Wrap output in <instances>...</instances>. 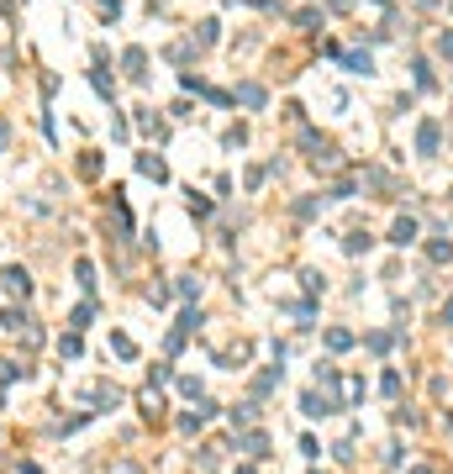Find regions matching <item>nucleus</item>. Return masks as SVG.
Wrapping results in <instances>:
<instances>
[{
  "label": "nucleus",
  "mask_w": 453,
  "mask_h": 474,
  "mask_svg": "<svg viewBox=\"0 0 453 474\" xmlns=\"http://www.w3.org/2000/svg\"><path fill=\"white\" fill-rule=\"evenodd\" d=\"M437 143H443V127H437V121H422V127H417V153H437Z\"/></svg>",
  "instance_id": "obj_1"
},
{
  "label": "nucleus",
  "mask_w": 453,
  "mask_h": 474,
  "mask_svg": "<svg viewBox=\"0 0 453 474\" xmlns=\"http://www.w3.org/2000/svg\"><path fill=\"white\" fill-rule=\"evenodd\" d=\"M0 279H6V290H11V295H32V274H26L21 264H11Z\"/></svg>",
  "instance_id": "obj_2"
},
{
  "label": "nucleus",
  "mask_w": 453,
  "mask_h": 474,
  "mask_svg": "<svg viewBox=\"0 0 453 474\" xmlns=\"http://www.w3.org/2000/svg\"><path fill=\"white\" fill-rule=\"evenodd\" d=\"M390 242H395V248H411V242H417V222H411V216H401V222L390 227Z\"/></svg>",
  "instance_id": "obj_3"
},
{
  "label": "nucleus",
  "mask_w": 453,
  "mask_h": 474,
  "mask_svg": "<svg viewBox=\"0 0 453 474\" xmlns=\"http://www.w3.org/2000/svg\"><path fill=\"white\" fill-rule=\"evenodd\" d=\"M237 101H243L248 111H259V105H264V85H253V79H243V85H237Z\"/></svg>",
  "instance_id": "obj_4"
},
{
  "label": "nucleus",
  "mask_w": 453,
  "mask_h": 474,
  "mask_svg": "<svg viewBox=\"0 0 453 474\" xmlns=\"http://www.w3.org/2000/svg\"><path fill=\"white\" fill-rule=\"evenodd\" d=\"M137 169L153 174V180H169V169H164V158H158V153H137Z\"/></svg>",
  "instance_id": "obj_5"
},
{
  "label": "nucleus",
  "mask_w": 453,
  "mask_h": 474,
  "mask_svg": "<svg viewBox=\"0 0 453 474\" xmlns=\"http://www.w3.org/2000/svg\"><path fill=\"white\" fill-rule=\"evenodd\" d=\"M343 63H348V74H375V58H369V53H343Z\"/></svg>",
  "instance_id": "obj_6"
},
{
  "label": "nucleus",
  "mask_w": 453,
  "mask_h": 474,
  "mask_svg": "<svg viewBox=\"0 0 453 474\" xmlns=\"http://www.w3.org/2000/svg\"><path fill=\"white\" fill-rule=\"evenodd\" d=\"M122 63H127V74H132V79H142V63H148V53H142V48H127V53H122Z\"/></svg>",
  "instance_id": "obj_7"
},
{
  "label": "nucleus",
  "mask_w": 453,
  "mask_h": 474,
  "mask_svg": "<svg viewBox=\"0 0 453 474\" xmlns=\"http://www.w3.org/2000/svg\"><path fill=\"white\" fill-rule=\"evenodd\" d=\"M58 354H63V359H79V354H85V343H79V332H63V337H58Z\"/></svg>",
  "instance_id": "obj_8"
},
{
  "label": "nucleus",
  "mask_w": 453,
  "mask_h": 474,
  "mask_svg": "<svg viewBox=\"0 0 453 474\" xmlns=\"http://www.w3.org/2000/svg\"><path fill=\"white\" fill-rule=\"evenodd\" d=\"M111 348H116V359H137V343L127 332H111Z\"/></svg>",
  "instance_id": "obj_9"
},
{
  "label": "nucleus",
  "mask_w": 453,
  "mask_h": 474,
  "mask_svg": "<svg viewBox=\"0 0 453 474\" xmlns=\"http://www.w3.org/2000/svg\"><path fill=\"white\" fill-rule=\"evenodd\" d=\"M74 279H79V290H95V269H90L85 259L74 264Z\"/></svg>",
  "instance_id": "obj_10"
},
{
  "label": "nucleus",
  "mask_w": 453,
  "mask_h": 474,
  "mask_svg": "<svg viewBox=\"0 0 453 474\" xmlns=\"http://www.w3.org/2000/svg\"><path fill=\"white\" fill-rule=\"evenodd\" d=\"M90 85H95V95H105V101H111V95H116V85H111V79H105L100 69H90Z\"/></svg>",
  "instance_id": "obj_11"
},
{
  "label": "nucleus",
  "mask_w": 453,
  "mask_h": 474,
  "mask_svg": "<svg viewBox=\"0 0 453 474\" xmlns=\"http://www.w3.org/2000/svg\"><path fill=\"white\" fill-rule=\"evenodd\" d=\"M243 448H248L253 458H259V453H269V443H264V432H248V438H243Z\"/></svg>",
  "instance_id": "obj_12"
},
{
  "label": "nucleus",
  "mask_w": 453,
  "mask_h": 474,
  "mask_svg": "<svg viewBox=\"0 0 453 474\" xmlns=\"http://www.w3.org/2000/svg\"><path fill=\"white\" fill-rule=\"evenodd\" d=\"M90 316H95V306H79L74 316H69V327H74V332H79V327H90Z\"/></svg>",
  "instance_id": "obj_13"
},
{
  "label": "nucleus",
  "mask_w": 453,
  "mask_h": 474,
  "mask_svg": "<svg viewBox=\"0 0 453 474\" xmlns=\"http://www.w3.org/2000/svg\"><path fill=\"white\" fill-rule=\"evenodd\" d=\"M0 321H6V327H11V332H21V327H26V321H32V316H21V311H16V306H11V311H6V316H0Z\"/></svg>",
  "instance_id": "obj_14"
},
{
  "label": "nucleus",
  "mask_w": 453,
  "mask_h": 474,
  "mask_svg": "<svg viewBox=\"0 0 453 474\" xmlns=\"http://www.w3.org/2000/svg\"><path fill=\"white\" fill-rule=\"evenodd\" d=\"M232 422H243V427H248V422H259V406H237Z\"/></svg>",
  "instance_id": "obj_15"
},
{
  "label": "nucleus",
  "mask_w": 453,
  "mask_h": 474,
  "mask_svg": "<svg viewBox=\"0 0 453 474\" xmlns=\"http://www.w3.org/2000/svg\"><path fill=\"white\" fill-rule=\"evenodd\" d=\"M195 43H201V48H206V43H217V21H201V32H195Z\"/></svg>",
  "instance_id": "obj_16"
},
{
  "label": "nucleus",
  "mask_w": 453,
  "mask_h": 474,
  "mask_svg": "<svg viewBox=\"0 0 453 474\" xmlns=\"http://www.w3.org/2000/svg\"><path fill=\"white\" fill-rule=\"evenodd\" d=\"M79 174H90V180H95V174H100V158H95V153H85V158H79Z\"/></svg>",
  "instance_id": "obj_17"
},
{
  "label": "nucleus",
  "mask_w": 453,
  "mask_h": 474,
  "mask_svg": "<svg viewBox=\"0 0 453 474\" xmlns=\"http://www.w3.org/2000/svg\"><path fill=\"white\" fill-rule=\"evenodd\" d=\"M437 53H443V58L453 63V26H448V32H443V37H437Z\"/></svg>",
  "instance_id": "obj_18"
},
{
  "label": "nucleus",
  "mask_w": 453,
  "mask_h": 474,
  "mask_svg": "<svg viewBox=\"0 0 453 474\" xmlns=\"http://www.w3.org/2000/svg\"><path fill=\"white\" fill-rule=\"evenodd\" d=\"M95 6H100V11H105V16H111V21L122 16V0H95Z\"/></svg>",
  "instance_id": "obj_19"
},
{
  "label": "nucleus",
  "mask_w": 453,
  "mask_h": 474,
  "mask_svg": "<svg viewBox=\"0 0 453 474\" xmlns=\"http://www.w3.org/2000/svg\"><path fill=\"white\" fill-rule=\"evenodd\" d=\"M11 148V127H6V116H0V153Z\"/></svg>",
  "instance_id": "obj_20"
},
{
  "label": "nucleus",
  "mask_w": 453,
  "mask_h": 474,
  "mask_svg": "<svg viewBox=\"0 0 453 474\" xmlns=\"http://www.w3.org/2000/svg\"><path fill=\"white\" fill-rule=\"evenodd\" d=\"M105 474H137V464H116V469H105Z\"/></svg>",
  "instance_id": "obj_21"
},
{
  "label": "nucleus",
  "mask_w": 453,
  "mask_h": 474,
  "mask_svg": "<svg viewBox=\"0 0 453 474\" xmlns=\"http://www.w3.org/2000/svg\"><path fill=\"white\" fill-rule=\"evenodd\" d=\"M375 6H390V0H375Z\"/></svg>",
  "instance_id": "obj_22"
}]
</instances>
